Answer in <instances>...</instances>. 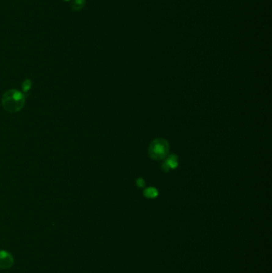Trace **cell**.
Returning a JSON list of instances; mask_svg holds the SVG:
<instances>
[{
    "mask_svg": "<svg viewBox=\"0 0 272 273\" xmlns=\"http://www.w3.org/2000/svg\"><path fill=\"white\" fill-rule=\"evenodd\" d=\"M26 98L23 93L17 89H10L2 97V105L6 111L17 113L24 107Z\"/></svg>",
    "mask_w": 272,
    "mask_h": 273,
    "instance_id": "cell-1",
    "label": "cell"
},
{
    "mask_svg": "<svg viewBox=\"0 0 272 273\" xmlns=\"http://www.w3.org/2000/svg\"><path fill=\"white\" fill-rule=\"evenodd\" d=\"M169 152V144L164 139H156L149 146V155L155 160L163 159Z\"/></svg>",
    "mask_w": 272,
    "mask_h": 273,
    "instance_id": "cell-2",
    "label": "cell"
},
{
    "mask_svg": "<svg viewBox=\"0 0 272 273\" xmlns=\"http://www.w3.org/2000/svg\"><path fill=\"white\" fill-rule=\"evenodd\" d=\"M15 263L14 257L9 252L5 250L0 251V269H9Z\"/></svg>",
    "mask_w": 272,
    "mask_h": 273,
    "instance_id": "cell-3",
    "label": "cell"
},
{
    "mask_svg": "<svg viewBox=\"0 0 272 273\" xmlns=\"http://www.w3.org/2000/svg\"><path fill=\"white\" fill-rule=\"evenodd\" d=\"M177 157L176 155H171L169 157V159L164 163L163 169L167 171L169 169H175L176 167H177Z\"/></svg>",
    "mask_w": 272,
    "mask_h": 273,
    "instance_id": "cell-4",
    "label": "cell"
},
{
    "mask_svg": "<svg viewBox=\"0 0 272 273\" xmlns=\"http://www.w3.org/2000/svg\"><path fill=\"white\" fill-rule=\"evenodd\" d=\"M85 4V0H74L71 4V8L74 10H80L82 9Z\"/></svg>",
    "mask_w": 272,
    "mask_h": 273,
    "instance_id": "cell-5",
    "label": "cell"
},
{
    "mask_svg": "<svg viewBox=\"0 0 272 273\" xmlns=\"http://www.w3.org/2000/svg\"><path fill=\"white\" fill-rule=\"evenodd\" d=\"M144 194L148 198H154V197H156L158 195V191L154 188H148L147 189H145V191L144 192Z\"/></svg>",
    "mask_w": 272,
    "mask_h": 273,
    "instance_id": "cell-6",
    "label": "cell"
},
{
    "mask_svg": "<svg viewBox=\"0 0 272 273\" xmlns=\"http://www.w3.org/2000/svg\"><path fill=\"white\" fill-rule=\"evenodd\" d=\"M31 88V81L30 79H26L23 83V90L24 92H28Z\"/></svg>",
    "mask_w": 272,
    "mask_h": 273,
    "instance_id": "cell-7",
    "label": "cell"
},
{
    "mask_svg": "<svg viewBox=\"0 0 272 273\" xmlns=\"http://www.w3.org/2000/svg\"><path fill=\"white\" fill-rule=\"evenodd\" d=\"M136 183H137V185H138L140 188H142V187L144 185V180H142V179H139V180H137V182H136Z\"/></svg>",
    "mask_w": 272,
    "mask_h": 273,
    "instance_id": "cell-8",
    "label": "cell"
},
{
    "mask_svg": "<svg viewBox=\"0 0 272 273\" xmlns=\"http://www.w3.org/2000/svg\"><path fill=\"white\" fill-rule=\"evenodd\" d=\"M64 1H66V2H68V1H70V0H64Z\"/></svg>",
    "mask_w": 272,
    "mask_h": 273,
    "instance_id": "cell-9",
    "label": "cell"
}]
</instances>
